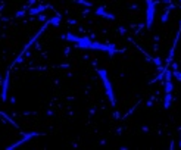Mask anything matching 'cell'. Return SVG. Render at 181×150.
<instances>
[{
	"mask_svg": "<svg viewBox=\"0 0 181 150\" xmlns=\"http://www.w3.org/2000/svg\"><path fill=\"white\" fill-rule=\"evenodd\" d=\"M97 74L99 77L102 78V81H103V85H105V93H106L107 99H109V102L112 106H116V97H115V90L112 87V82L109 80V77H107V72L105 69H99L97 71Z\"/></svg>",
	"mask_w": 181,
	"mask_h": 150,
	"instance_id": "6da1fadb",
	"label": "cell"
},
{
	"mask_svg": "<svg viewBox=\"0 0 181 150\" xmlns=\"http://www.w3.org/2000/svg\"><path fill=\"white\" fill-rule=\"evenodd\" d=\"M155 12H156V0H146V27L149 30L153 28Z\"/></svg>",
	"mask_w": 181,
	"mask_h": 150,
	"instance_id": "7a4b0ae2",
	"label": "cell"
},
{
	"mask_svg": "<svg viewBox=\"0 0 181 150\" xmlns=\"http://www.w3.org/2000/svg\"><path fill=\"white\" fill-rule=\"evenodd\" d=\"M94 14L97 15V16H102V18H105V19H115V15L112 14H109L106 10V7H103V6H99V7H96V10H94Z\"/></svg>",
	"mask_w": 181,
	"mask_h": 150,
	"instance_id": "3957f363",
	"label": "cell"
},
{
	"mask_svg": "<svg viewBox=\"0 0 181 150\" xmlns=\"http://www.w3.org/2000/svg\"><path fill=\"white\" fill-rule=\"evenodd\" d=\"M7 89H9V72L6 74L5 80L2 82V100L3 102L6 100V97H7Z\"/></svg>",
	"mask_w": 181,
	"mask_h": 150,
	"instance_id": "277c9868",
	"label": "cell"
},
{
	"mask_svg": "<svg viewBox=\"0 0 181 150\" xmlns=\"http://www.w3.org/2000/svg\"><path fill=\"white\" fill-rule=\"evenodd\" d=\"M43 10H44V6H43V5H38V6H35V7H31V9H30V14L38 15L40 12H43Z\"/></svg>",
	"mask_w": 181,
	"mask_h": 150,
	"instance_id": "5b68a950",
	"label": "cell"
},
{
	"mask_svg": "<svg viewBox=\"0 0 181 150\" xmlns=\"http://www.w3.org/2000/svg\"><path fill=\"white\" fill-rule=\"evenodd\" d=\"M169 16H171L169 10H165V12H163V14L161 15V22H162V24H167L168 19H169Z\"/></svg>",
	"mask_w": 181,
	"mask_h": 150,
	"instance_id": "8992f818",
	"label": "cell"
},
{
	"mask_svg": "<svg viewBox=\"0 0 181 150\" xmlns=\"http://www.w3.org/2000/svg\"><path fill=\"white\" fill-rule=\"evenodd\" d=\"M171 100H172V96H171V93H167V96H165V109H168L169 108V105H171Z\"/></svg>",
	"mask_w": 181,
	"mask_h": 150,
	"instance_id": "52a82bcc",
	"label": "cell"
},
{
	"mask_svg": "<svg viewBox=\"0 0 181 150\" xmlns=\"http://www.w3.org/2000/svg\"><path fill=\"white\" fill-rule=\"evenodd\" d=\"M172 87H174V85H172L171 80H168V81L165 82V91H167V93H171V91H172Z\"/></svg>",
	"mask_w": 181,
	"mask_h": 150,
	"instance_id": "ba28073f",
	"label": "cell"
},
{
	"mask_svg": "<svg viewBox=\"0 0 181 150\" xmlns=\"http://www.w3.org/2000/svg\"><path fill=\"white\" fill-rule=\"evenodd\" d=\"M180 147H181V144H180Z\"/></svg>",
	"mask_w": 181,
	"mask_h": 150,
	"instance_id": "9c48e42d",
	"label": "cell"
}]
</instances>
